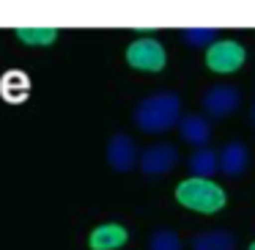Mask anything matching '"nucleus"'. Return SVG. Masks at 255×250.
I'll use <instances>...</instances> for the list:
<instances>
[{"instance_id": "f257e3e1", "label": "nucleus", "mask_w": 255, "mask_h": 250, "mask_svg": "<svg viewBox=\"0 0 255 250\" xmlns=\"http://www.w3.org/2000/svg\"><path fill=\"white\" fill-rule=\"evenodd\" d=\"M132 121L145 135H162L167 129L178 127L181 121V96L176 91H159L151 94L134 107Z\"/></svg>"}, {"instance_id": "f03ea898", "label": "nucleus", "mask_w": 255, "mask_h": 250, "mask_svg": "<svg viewBox=\"0 0 255 250\" xmlns=\"http://www.w3.org/2000/svg\"><path fill=\"white\" fill-rule=\"evenodd\" d=\"M176 201L189 212L198 215H217L228 206V193L214 179H184L176 184Z\"/></svg>"}, {"instance_id": "7ed1b4c3", "label": "nucleus", "mask_w": 255, "mask_h": 250, "mask_svg": "<svg viewBox=\"0 0 255 250\" xmlns=\"http://www.w3.org/2000/svg\"><path fill=\"white\" fill-rule=\"evenodd\" d=\"M206 69L214 74H233L247 61V47L239 39H217L214 44L206 47Z\"/></svg>"}, {"instance_id": "20e7f679", "label": "nucleus", "mask_w": 255, "mask_h": 250, "mask_svg": "<svg viewBox=\"0 0 255 250\" xmlns=\"http://www.w3.org/2000/svg\"><path fill=\"white\" fill-rule=\"evenodd\" d=\"M127 63L137 72H148V74H156L165 69L167 63V50L159 39L154 36H137L132 44L127 47Z\"/></svg>"}, {"instance_id": "39448f33", "label": "nucleus", "mask_w": 255, "mask_h": 250, "mask_svg": "<svg viewBox=\"0 0 255 250\" xmlns=\"http://www.w3.org/2000/svg\"><path fill=\"white\" fill-rule=\"evenodd\" d=\"M203 110L209 113L211 118H228L231 113L239 110L242 105V88L233 83H217L211 88H206L203 99H200Z\"/></svg>"}, {"instance_id": "423d86ee", "label": "nucleus", "mask_w": 255, "mask_h": 250, "mask_svg": "<svg viewBox=\"0 0 255 250\" xmlns=\"http://www.w3.org/2000/svg\"><path fill=\"white\" fill-rule=\"evenodd\" d=\"M137 162H140V171L148 179L167 176V173L178 165V149L173 143H154V146L140 151Z\"/></svg>"}, {"instance_id": "0eeeda50", "label": "nucleus", "mask_w": 255, "mask_h": 250, "mask_svg": "<svg viewBox=\"0 0 255 250\" xmlns=\"http://www.w3.org/2000/svg\"><path fill=\"white\" fill-rule=\"evenodd\" d=\"M105 157H107V165H110L113 171L127 173V171H132V168L137 165L140 151H137V143H134L127 132H116L110 138V143H107Z\"/></svg>"}, {"instance_id": "6e6552de", "label": "nucleus", "mask_w": 255, "mask_h": 250, "mask_svg": "<svg viewBox=\"0 0 255 250\" xmlns=\"http://www.w3.org/2000/svg\"><path fill=\"white\" fill-rule=\"evenodd\" d=\"M247 168H250V149L242 140H231V143H225L217 151V171H222L225 176L236 179Z\"/></svg>"}, {"instance_id": "1a4fd4ad", "label": "nucleus", "mask_w": 255, "mask_h": 250, "mask_svg": "<svg viewBox=\"0 0 255 250\" xmlns=\"http://www.w3.org/2000/svg\"><path fill=\"white\" fill-rule=\"evenodd\" d=\"M129 242V231L121 223H102L91 231L88 248L91 250H118Z\"/></svg>"}, {"instance_id": "9d476101", "label": "nucleus", "mask_w": 255, "mask_h": 250, "mask_svg": "<svg viewBox=\"0 0 255 250\" xmlns=\"http://www.w3.org/2000/svg\"><path fill=\"white\" fill-rule=\"evenodd\" d=\"M178 135H181L184 143L200 149V146H206L211 140V124L206 116L189 113V116H181V121H178Z\"/></svg>"}, {"instance_id": "9b49d317", "label": "nucleus", "mask_w": 255, "mask_h": 250, "mask_svg": "<svg viewBox=\"0 0 255 250\" xmlns=\"http://www.w3.org/2000/svg\"><path fill=\"white\" fill-rule=\"evenodd\" d=\"M187 168L195 179H211L217 173V151L209 146H200L192 151V157L187 160Z\"/></svg>"}, {"instance_id": "f8f14e48", "label": "nucleus", "mask_w": 255, "mask_h": 250, "mask_svg": "<svg viewBox=\"0 0 255 250\" xmlns=\"http://www.w3.org/2000/svg\"><path fill=\"white\" fill-rule=\"evenodd\" d=\"M192 250H236V237L231 231H203L192 239Z\"/></svg>"}, {"instance_id": "ddd939ff", "label": "nucleus", "mask_w": 255, "mask_h": 250, "mask_svg": "<svg viewBox=\"0 0 255 250\" xmlns=\"http://www.w3.org/2000/svg\"><path fill=\"white\" fill-rule=\"evenodd\" d=\"M19 41H25L28 47H50L58 41V28H50V25H30V28H17L14 30Z\"/></svg>"}, {"instance_id": "4468645a", "label": "nucleus", "mask_w": 255, "mask_h": 250, "mask_svg": "<svg viewBox=\"0 0 255 250\" xmlns=\"http://www.w3.org/2000/svg\"><path fill=\"white\" fill-rule=\"evenodd\" d=\"M181 39L187 41L192 50H206V47L214 44L220 36H217L214 28H184L181 30Z\"/></svg>"}, {"instance_id": "2eb2a0df", "label": "nucleus", "mask_w": 255, "mask_h": 250, "mask_svg": "<svg viewBox=\"0 0 255 250\" xmlns=\"http://www.w3.org/2000/svg\"><path fill=\"white\" fill-rule=\"evenodd\" d=\"M148 250H184V245L173 228H156L148 239Z\"/></svg>"}, {"instance_id": "dca6fc26", "label": "nucleus", "mask_w": 255, "mask_h": 250, "mask_svg": "<svg viewBox=\"0 0 255 250\" xmlns=\"http://www.w3.org/2000/svg\"><path fill=\"white\" fill-rule=\"evenodd\" d=\"M250 121H253V127H255V102H253V107H250Z\"/></svg>"}, {"instance_id": "f3484780", "label": "nucleus", "mask_w": 255, "mask_h": 250, "mask_svg": "<svg viewBox=\"0 0 255 250\" xmlns=\"http://www.w3.org/2000/svg\"><path fill=\"white\" fill-rule=\"evenodd\" d=\"M247 250H255V239H253V242H250V248Z\"/></svg>"}]
</instances>
